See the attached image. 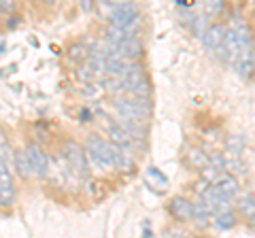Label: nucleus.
I'll list each match as a JSON object with an SVG mask.
<instances>
[{"mask_svg":"<svg viewBox=\"0 0 255 238\" xmlns=\"http://www.w3.org/2000/svg\"><path fill=\"white\" fill-rule=\"evenodd\" d=\"M200 198H202V204L209 209V213L211 215H221V213H226V211H230L228 209V204L230 202H226L223 198L215 192V187L213 185H209L204 189V192L200 194Z\"/></svg>","mask_w":255,"mask_h":238,"instance_id":"obj_9","label":"nucleus"},{"mask_svg":"<svg viewBox=\"0 0 255 238\" xmlns=\"http://www.w3.org/2000/svg\"><path fill=\"white\" fill-rule=\"evenodd\" d=\"M189 164L198 166V168H204V166H209V155H204V151H200V149H191L189 151Z\"/></svg>","mask_w":255,"mask_h":238,"instance_id":"obj_25","label":"nucleus"},{"mask_svg":"<svg viewBox=\"0 0 255 238\" xmlns=\"http://www.w3.org/2000/svg\"><path fill=\"white\" fill-rule=\"evenodd\" d=\"M13 168L15 172L19 174L21 179H30L32 177V168H30V162L23 151H15L13 153Z\"/></svg>","mask_w":255,"mask_h":238,"instance_id":"obj_19","label":"nucleus"},{"mask_svg":"<svg viewBox=\"0 0 255 238\" xmlns=\"http://www.w3.org/2000/svg\"><path fill=\"white\" fill-rule=\"evenodd\" d=\"M87 160L96 162L102 168H113V145L109 140L100 138L98 134H90L85 142Z\"/></svg>","mask_w":255,"mask_h":238,"instance_id":"obj_2","label":"nucleus"},{"mask_svg":"<svg viewBox=\"0 0 255 238\" xmlns=\"http://www.w3.org/2000/svg\"><path fill=\"white\" fill-rule=\"evenodd\" d=\"M107 19L111 23V28L126 30L130 36H134L132 30L136 28L140 21V6L134 2H115L113 13H111Z\"/></svg>","mask_w":255,"mask_h":238,"instance_id":"obj_1","label":"nucleus"},{"mask_svg":"<svg viewBox=\"0 0 255 238\" xmlns=\"http://www.w3.org/2000/svg\"><path fill=\"white\" fill-rule=\"evenodd\" d=\"M213 187H215V192H217L226 202L234 200V198L238 196V192H241V185H238V181H236L234 174H223V177Z\"/></svg>","mask_w":255,"mask_h":238,"instance_id":"obj_10","label":"nucleus"},{"mask_svg":"<svg viewBox=\"0 0 255 238\" xmlns=\"http://www.w3.org/2000/svg\"><path fill=\"white\" fill-rule=\"evenodd\" d=\"M204 17H215V15H219L223 9H226V2H221V0H215V2H204Z\"/></svg>","mask_w":255,"mask_h":238,"instance_id":"obj_26","label":"nucleus"},{"mask_svg":"<svg viewBox=\"0 0 255 238\" xmlns=\"http://www.w3.org/2000/svg\"><path fill=\"white\" fill-rule=\"evenodd\" d=\"M191 219H194L196 224H200V226H206V221L211 219V213H209V209H206L202 202H194V209H191Z\"/></svg>","mask_w":255,"mask_h":238,"instance_id":"obj_22","label":"nucleus"},{"mask_svg":"<svg viewBox=\"0 0 255 238\" xmlns=\"http://www.w3.org/2000/svg\"><path fill=\"white\" fill-rule=\"evenodd\" d=\"M105 87H107V92H126V87H124V81H122V77H105Z\"/></svg>","mask_w":255,"mask_h":238,"instance_id":"obj_27","label":"nucleus"},{"mask_svg":"<svg viewBox=\"0 0 255 238\" xmlns=\"http://www.w3.org/2000/svg\"><path fill=\"white\" fill-rule=\"evenodd\" d=\"M145 68H142L138 62H134V64H128L126 70H124V75H122V81H124V87H126V92H130L134 90L138 83L145 81Z\"/></svg>","mask_w":255,"mask_h":238,"instance_id":"obj_12","label":"nucleus"},{"mask_svg":"<svg viewBox=\"0 0 255 238\" xmlns=\"http://www.w3.org/2000/svg\"><path fill=\"white\" fill-rule=\"evenodd\" d=\"M90 55H92V49L87 45H83V43H77V45H73L68 49V58L73 60V62H77L79 66H81L83 62L90 60Z\"/></svg>","mask_w":255,"mask_h":238,"instance_id":"obj_20","label":"nucleus"},{"mask_svg":"<svg viewBox=\"0 0 255 238\" xmlns=\"http://www.w3.org/2000/svg\"><path fill=\"white\" fill-rule=\"evenodd\" d=\"M145 183L153 189V192H164V189L168 187V179H166L155 166H151V168H147V172H145Z\"/></svg>","mask_w":255,"mask_h":238,"instance_id":"obj_17","label":"nucleus"},{"mask_svg":"<svg viewBox=\"0 0 255 238\" xmlns=\"http://www.w3.org/2000/svg\"><path fill=\"white\" fill-rule=\"evenodd\" d=\"M64 157H66V164L73 170V174H77L81 179L90 177V160H87L85 149L77 140H66V145H64Z\"/></svg>","mask_w":255,"mask_h":238,"instance_id":"obj_3","label":"nucleus"},{"mask_svg":"<svg viewBox=\"0 0 255 238\" xmlns=\"http://www.w3.org/2000/svg\"><path fill=\"white\" fill-rule=\"evenodd\" d=\"M107 134H109V138H111V145H115L119 149H132L134 147V140L130 138V134L126 132V128L122 123H111L109 128H107Z\"/></svg>","mask_w":255,"mask_h":238,"instance_id":"obj_11","label":"nucleus"},{"mask_svg":"<svg viewBox=\"0 0 255 238\" xmlns=\"http://www.w3.org/2000/svg\"><path fill=\"white\" fill-rule=\"evenodd\" d=\"M15 202V181L13 172L2 160H0V206L9 209Z\"/></svg>","mask_w":255,"mask_h":238,"instance_id":"obj_7","label":"nucleus"},{"mask_svg":"<svg viewBox=\"0 0 255 238\" xmlns=\"http://www.w3.org/2000/svg\"><path fill=\"white\" fill-rule=\"evenodd\" d=\"M238 211H241L245 217L253 219V217H255V196H245V198H241V202H238Z\"/></svg>","mask_w":255,"mask_h":238,"instance_id":"obj_23","label":"nucleus"},{"mask_svg":"<svg viewBox=\"0 0 255 238\" xmlns=\"http://www.w3.org/2000/svg\"><path fill=\"white\" fill-rule=\"evenodd\" d=\"M168 209H170L174 219L189 221L191 219V209H194V202H189L187 198H183V196H177V198H172V200H170Z\"/></svg>","mask_w":255,"mask_h":238,"instance_id":"obj_14","label":"nucleus"},{"mask_svg":"<svg viewBox=\"0 0 255 238\" xmlns=\"http://www.w3.org/2000/svg\"><path fill=\"white\" fill-rule=\"evenodd\" d=\"M226 32H228V28L223 26V23H211V28L206 30V34L200 38L202 45L206 47L209 51H219L221 49V45H223V38H226Z\"/></svg>","mask_w":255,"mask_h":238,"instance_id":"obj_8","label":"nucleus"},{"mask_svg":"<svg viewBox=\"0 0 255 238\" xmlns=\"http://www.w3.org/2000/svg\"><path fill=\"white\" fill-rule=\"evenodd\" d=\"M215 224H217L219 230H232L236 226V215L232 211H226V213H221V215H217Z\"/></svg>","mask_w":255,"mask_h":238,"instance_id":"obj_24","label":"nucleus"},{"mask_svg":"<svg viewBox=\"0 0 255 238\" xmlns=\"http://www.w3.org/2000/svg\"><path fill=\"white\" fill-rule=\"evenodd\" d=\"M113 168H119L124 172H132L134 170V160L128 155L126 149H119L113 145Z\"/></svg>","mask_w":255,"mask_h":238,"instance_id":"obj_18","label":"nucleus"},{"mask_svg":"<svg viewBox=\"0 0 255 238\" xmlns=\"http://www.w3.org/2000/svg\"><path fill=\"white\" fill-rule=\"evenodd\" d=\"M219 55H221L223 60H228L230 64H234L236 58L241 55V47H238L236 34H234L232 28L226 32V38H223V45H221V49H219Z\"/></svg>","mask_w":255,"mask_h":238,"instance_id":"obj_13","label":"nucleus"},{"mask_svg":"<svg viewBox=\"0 0 255 238\" xmlns=\"http://www.w3.org/2000/svg\"><path fill=\"white\" fill-rule=\"evenodd\" d=\"M226 145H228V149H232V151H234L232 157H238V155H241V151H243V147H245V140L241 136H232V138H228Z\"/></svg>","mask_w":255,"mask_h":238,"instance_id":"obj_28","label":"nucleus"},{"mask_svg":"<svg viewBox=\"0 0 255 238\" xmlns=\"http://www.w3.org/2000/svg\"><path fill=\"white\" fill-rule=\"evenodd\" d=\"M23 153H26L28 162H30L32 174H36V177H47V172H49V157H47V153L43 151V147H38L36 142H28L26 149H23Z\"/></svg>","mask_w":255,"mask_h":238,"instance_id":"obj_6","label":"nucleus"},{"mask_svg":"<svg viewBox=\"0 0 255 238\" xmlns=\"http://www.w3.org/2000/svg\"><path fill=\"white\" fill-rule=\"evenodd\" d=\"M251 221H253V226H255V217H253V219H251Z\"/></svg>","mask_w":255,"mask_h":238,"instance_id":"obj_29","label":"nucleus"},{"mask_svg":"<svg viewBox=\"0 0 255 238\" xmlns=\"http://www.w3.org/2000/svg\"><path fill=\"white\" fill-rule=\"evenodd\" d=\"M115 51H117L122 62H126V64H134V62L145 55V45H142V41L138 36H126L122 43L115 45Z\"/></svg>","mask_w":255,"mask_h":238,"instance_id":"obj_5","label":"nucleus"},{"mask_svg":"<svg viewBox=\"0 0 255 238\" xmlns=\"http://www.w3.org/2000/svg\"><path fill=\"white\" fill-rule=\"evenodd\" d=\"M189 23H191V32H194V36L202 38L206 34V30L211 28V21L209 17H204V15H194V17H189Z\"/></svg>","mask_w":255,"mask_h":238,"instance_id":"obj_21","label":"nucleus"},{"mask_svg":"<svg viewBox=\"0 0 255 238\" xmlns=\"http://www.w3.org/2000/svg\"><path fill=\"white\" fill-rule=\"evenodd\" d=\"M234 34H236V41H238V47H241V51H251L255 49V36H253V30L247 26L243 21H236V28Z\"/></svg>","mask_w":255,"mask_h":238,"instance_id":"obj_16","label":"nucleus"},{"mask_svg":"<svg viewBox=\"0 0 255 238\" xmlns=\"http://www.w3.org/2000/svg\"><path fill=\"white\" fill-rule=\"evenodd\" d=\"M234 66L243 79H251L255 75V49L241 51V55H238L236 62H234Z\"/></svg>","mask_w":255,"mask_h":238,"instance_id":"obj_15","label":"nucleus"},{"mask_svg":"<svg viewBox=\"0 0 255 238\" xmlns=\"http://www.w3.org/2000/svg\"><path fill=\"white\" fill-rule=\"evenodd\" d=\"M115 109L124 121L145 123V119L151 115V102H140L134 98H117Z\"/></svg>","mask_w":255,"mask_h":238,"instance_id":"obj_4","label":"nucleus"}]
</instances>
